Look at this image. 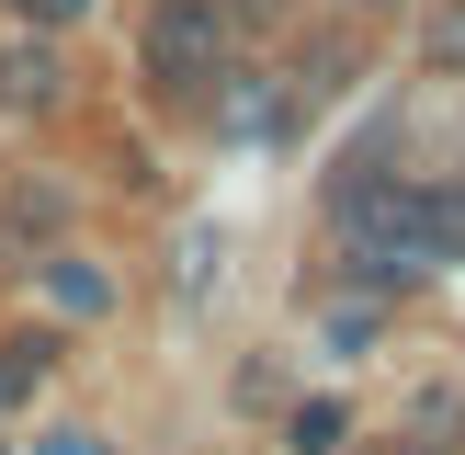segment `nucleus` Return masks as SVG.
<instances>
[{
	"mask_svg": "<svg viewBox=\"0 0 465 455\" xmlns=\"http://www.w3.org/2000/svg\"><path fill=\"white\" fill-rule=\"evenodd\" d=\"M363 12H386V0H363Z\"/></svg>",
	"mask_w": 465,
	"mask_h": 455,
	"instance_id": "12",
	"label": "nucleus"
},
{
	"mask_svg": "<svg viewBox=\"0 0 465 455\" xmlns=\"http://www.w3.org/2000/svg\"><path fill=\"white\" fill-rule=\"evenodd\" d=\"M409 421H420V455H443V444H465V399H454V387H431V399L409 410Z\"/></svg>",
	"mask_w": 465,
	"mask_h": 455,
	"instance_id": "7",
	"label": "nucleus"
},
{
	"mask_svg": "<svg viewBox=\"0 0 465 455\" xmlns=\"http://www.w3.org/2000/svg\"><path fill=\"white\" fill-rule=\"evenodd\" d=\"M12 12H23V23H80L91 0H12Z\"/></svg>",
	"mask_w": 465,
	"mask_h": 455,
	"instance_id": "11",
	"label": "nucleus"
},
{
	"mask_svg": "<svg viewBox=\"0 0 465 455\" xmlns=\"http://www.w3.org/2000/svg\"><path fill=\"white\" fill-rule=\"evenodd\" d=\"M0 455H12V432H0Z\"/></svg>",
	"mask_w": 465,
	"mask_h": 455,
	"instance_id": "13",
	"label": "nucleus"
},
{
	"mask_svg": "<svg viewBox=\"0 0 465 455\" xmlns=\"http://www.w3.org/2000/svg\"><path fill=\"white\" fill-rule=\"evenodd\" d=\"M465 262V182H420V273Z\"/></svg>",
	"mask_w": 465,
	"mask_h": 455,
	"instance_id": "3",
	"label": "nucleus"
},
{
	"mask_svg": "<svg viewBox=\"0 0 465 455\" xmlns=\"http://www.w3.org/2000/svg\"><path fill=\"white\" fill-rule=\"evenodd\" d=\"M45 376H57V341H45V330H12V341H0V410H35Z\"/></svg>",
	"mask_w": 465,
	"mask_h": 455,
	"instance_id": "4",
	"label": "nucleus"
},
{
	"mask_svg": "<svg viewBox=\"0 0 465 455\" xmlns=\"http://www.w3.org/2000/svg\"><path fill=\"white\" fill-rule=\"evenodd\" d=\"M35 455H114V444H103V432H91V421H68V432H45Z\"/></svg>",
	"mask_w": 465,
	"mask_h": 455,
	"instance_id": "10",
	"label": "nucleus"
},
{
	"mask_svg": "<svg viewBox=\"0 0 465 455\" xmlns=\"http://www.w3.org/2000/svg\"><path fill=\"white\" fill-rule=\"evenodd\" d=\"M420 46H431V68H465V0H443V12H431Z\"/></svg>",
	"mask_w": 465,
	"mask_h": 455,
	"instance_id": "8",
	"label": "nucleus"
},
{
	"mask_svg": "<svg viewBox=\"0 0 465 455\" xmlns=\"http://www.w3.org/2000/svg\"><path fill=\"white\" fill-rule=\"evenodd\" d=\"M136 57H148V80L171 91V103H193V91L227 68V23H216V0H148Z\"/></svg>",
	"mask_w": 465,
	"mask_h": 455,
	"instance_id": "1",
	"label": "nucleus"
},
{
	"mask_svg": "<svg viewBox=\"0 0 465 455\" xmlns=\"http://www.w3.org/2000/svg\"><path fill=\"white\" fill-rule=\"evenodd\" d=\"M45 296H57L68 318H103V308H114V273L80 262V250H57V262H45Z\"/></svg>",
	"mask_w": 465,
	"mask_h": 455,
	"instance_id": "5",
	"label": "nucleus"
},
{
	"mask_svg": "<svg viewBox=\"0 0 465 455\" xmlns=\"http://www.w3.org/2000/svg\"><path fill=\"white\" fill-rule=\"evenodd\" d=\"M295 455H341V432H352V410H341V399H307V410H295Z\"/></svg>",
	"mask_w": 465,
	"mask_h": 455,
	"instance_id": "6",
	"label": "nucleus"
},
{
	"mask_svg": "<svg viewBox=\"0 0 465 455\" xmlns=\"http://www.w3.org/2000/svg\"><path fill=\"white\" fill-rule=\"evenodd\" d=\"M57 91H68V68H57V46H45V35L0 46V114H45Z\"/></svg>",
	"mask_w": 465,
	"mask_h": 455,
	"instance_id": "2",
	"label": "nucleus"
},
{
	"mask_svg": "<svg viewBox=\"0 0 465 455\" xmlns=\"http://www.w3.org/2000/svg\"><path fill=\"white\" fill-rule=\"evenodd\" d=\"M57 217H68V194H35V182L12 194V228H57Z\"/></svg>",
	"mask_w": 465,
	"mask_h": 455,
	"instance_id": "9",
	"label": "nucleus"
}]
</instances>
